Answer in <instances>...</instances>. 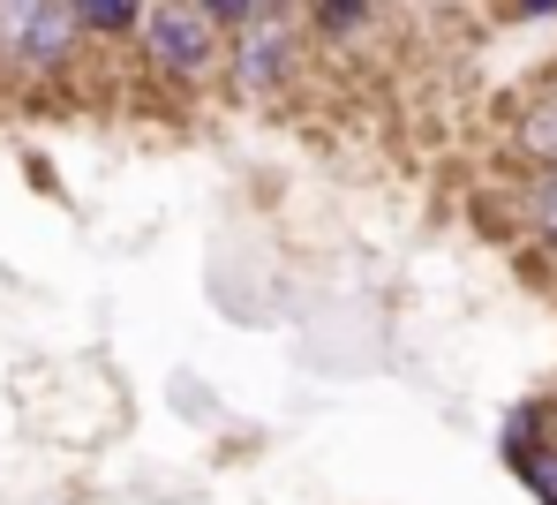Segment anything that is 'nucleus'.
<instances>
[{"mask_svg":"<svg viewBox=\"0 0 557 505\" xmlns=\"http://www.w3.org/2000/svg\"><path fill=\"white\" fill-rule=\"evenodd\" d=\"M196 8H203L219 30H242V23H249V0H196Z\"/></svg>","mask_w":557,"mask_h":505,"instance_id":"7","label":"nucleus"},{"mask_svg":"<svg viewBox=\"0 0 557 505\" xmlns=\"http://www.w3.org/2000/svg\"><path fill=\"white\" fill-rule=\"evenodd\" d=\"M84 46V23L69 0H38V23H30V46H23V69H69Z\"/></svg>","mask_w":557,"mask_h":505,"instance_id":"3","label":"nucleus"},{"mask_svg":"<svg viewBox=\"0 0 557 505\" xmlns=\"http://www.w3.org/2000/svg\"><path fill=\"white\" fill-rule=\"evenodd\" d=\"M286 69H294V23L286 15H249L242 30H234V91H278L286 84Z\"/></svg>","mask_w":557,"mask_h":505,"instance_id":"2","label":"nucleus"},{"mask_svg":"<svg viewBox=\"0 0 557 505\" xmlns=\"http://www.w3.org/2000/svg\"><path fill=\"white\" fill-rule=\"evenodd\" d=\"M69 8H76V23H84V38H113V46H128L151 0H69Z\"/></svg>","mask_w":557,"mask_h":505,"instance_id":"4","label":"nucleus"},{"mask_svg":"<svg viewBox=\"0 0 557 505\" xmlns=\"http://www.w3.org/2000/svg\"><path fill=\"white\" fill-rule=\"evenodd\" d=\"M30 23H38V0H0V61H23Z\"/></svg>","mask_w":557,"mask_h":505,"instance_id":"6","label":"nucleus"},{"mask_svg":"<svg viewBox=\"0 0 557 505\" xmlns=\"http://www.w3.org/2000/svg\"><path fill=\"white\" fill-rule=\"evenodd\" d=\"M520 15H557V0H520Z\"/></svg>","mask_w":557,"mask_h":505,"instance_id":"8","label":"nucleus"},{"mask_svg":"<svg viewBox=\"0 0 557 505\" xmlns=\"http://www.w3.org/2000/svg\"><path fill=\"white\" fill-rule=\"evenodd\" d=\"M370 8L376 0H309V23L324 38H355V30H370Z\"/></svg>","mask_w":557,"mask_h":505,"instance_id":"5","label":"nucleus"},{"mask_svg":"<svg viewBox=\"0 0 557 505\" xmlns=\"http://www.w3.org/2000/svg\"><path fill=\"white\" fill-rule=\"evenodd\" d=\"M136 46L151 53V69H159L166 84H196V76H211V69H219L226 30H219L196 0H159V8H144Z\"/></svg>","mask_w":557,"mask_h":505,"instance_id":"1","label":"nucleus"},{"mask_svg":"<svg viewBox=\"0 0 557 505\" xmlns=\"http://www.w3.org/2000/svg\"><path fill=\"white\" fill-rule=\"evenodd\" d=\"M535 407H543V430L557 438V401H535Z\"/></svg>","mask_w":557,"mask_h":505,"instance_id":"9","label":"nucleus"}]
</instances>
